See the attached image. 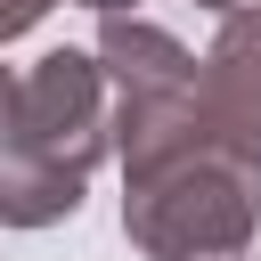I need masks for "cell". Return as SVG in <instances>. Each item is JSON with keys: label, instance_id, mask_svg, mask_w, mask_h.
Wrapping results in <instances>:
<instances>
[{"label": "cell", "instance_id": "6da1fadb", "mask_svg": "<svg viewBox=\"0 0 261 261\" xmlns=\"http://www.w3.org/2000/svg\"><path fill=\"white\" fill-rule=\"evenodd\" d=\"M114 147V82L98 49H49L8 82L0 139V212L8 228H49L82 204L90 171Z\"/></svg>", "mask_w": 261, "mask_h": 261}, {"label": "cell", "instance_id": "7a4b0ae2", "mask_svg": "<svg viewBox=\"0 0 261 261\" xmlns=\"http://www.w3.org/2000/svg\"><path fill=\"white\" fill-rule=\"evenodd\" d=\"M98 57L114 82V155L122 179H147L196 147H212L204 130V57L179 49V33H163L139 8L98 16Z\"/></svg>", "mask_w": 261, "mask_h": 261}, {"label": "cell", "instance_id": "3957f363", "mask_svg": "<svg viewBox=\"0 0 261 261\" xmlns=\"http://www.w3.org/2000/svg\"><path fill=\"white\" fill-rule=\"evenodd\" d=\"M261 228V163L228 147H196L122 196V237L147 261H245Z\"/></svg>", "mask_w": 261, "mask_h": 261}, {"label": "cell", "instance_id": "277c9868", "mask_svg": "<svg viewBox=\"0 0 261 261\" xmlns=\"http://www.w3.org/2000/svg\"><path fill=\"white\" fill-rule=\"evenodd\" d=\"M204 130H212V147L261 163V8L220 16L212 49H204Z\"/></svg>", "mask_w": 261, "mask_h": 261}, {"label": "cell", "instance_id": "5b68a950", "mask_svg": "<svg viewBox=\"0 0 261 261\" xmlns=\"http://www.w3.org/2000/svg\"><path fill=\"white\" fill-rule=\"evenodd\" d=\"M49 8H57V0H8V8H0V41H24ZM90 8H98V16H114V8H139V0H90Z\"/></svg>", "mask_w": 261, "mask_h": 261}, {"label": "cell", "instance_id": "8992f818", "mask_svg": "<svg viewBox=\"0 0 261 261\" xmlns=\"http://www.w3.org/2000/svg\"><path fill=\"white\" fill-rule=\"evenodd\" d=\"M196 8H220V16H237V8H261V0H196Z\"/></svg>", "mask_w": 261, "mask_h": 261}, {"label": "cell", "instance_id": "52a82bcc", "mask_svg": "<svg viewBox=\"0 0 261 261\" xmlns=\"http://www.w3.org/2000/svg\"><path fill=\"white\" fill-rule=\"evenodd\" d=\"M245 261H261V253H245Z\"/></svg>", "mask_w": 261, "mask_h": 261}]
</instances>
